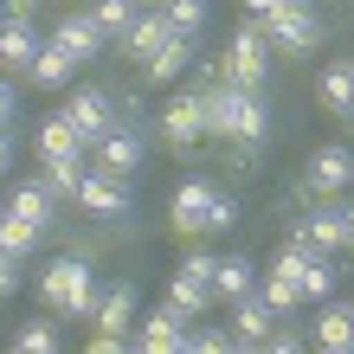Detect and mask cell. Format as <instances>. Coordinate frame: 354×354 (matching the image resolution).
Masks as SVG:
<instances>
[{"label": "cell", "mask_w": 354, "mask_h": 354, "mask_svg": "<svg viewBox=\"0 0 354 354\" xmlns=\"http://www.w3.org/2000/svg\"><path fill=\"white\" fill-rule=\"evenodd\" d=\"M97 270H91V258H52L46 264V277H39V303L52 309V316H91L97 309Z\"/></svg>", "instance_id": "1"}, {"label": "cell", "mask_w": 354, "mask_h": 354, "mask_svg": "<svg viewBox=\"0 0 354 354\" xmlns=\"http://www.w3.org/2000/svg\"><path fill=\"white\" fill-rule=\"evenodd\" d=\"M354 187V142H322L303 168V200H342Z\"/></svg>", "instance_id": "2"}, {"label": "cell", "mask_w": 354, "mask_h": 354, "mask_svg": "<svg viewBox=\"0 0 354 354\" xmlns=\"http://www.w3.org/2000/svg\"><path fill=\"white\" fill-rule=\"evenodd\" d=\"M264 71H270V39H264V26L252 19V26H239L232 46H225V84L264 91Z\"/></svg>", "instance_id": "3"}, {"label": "cell", "mask_w": 354, "mask_h": 354, "mask_svg": "<svg viewBox=\"0 0 354 354\" xmlns=\"http://www.w3.org/2000/svg\"><path fill=\"white\" fill-rule=\"evenodd\" d=\"M290 245H309V252H348V225H342V200H309L303 225L290 232Z\"/></svg>", "instance_id": "4"}, {"label": "cell", "mask_w": 354, "mask_h": 354, "mask_svg": "<svg viewBox=\"0 0 354 354\" xmlns=\"http://www.w3.org/2000/svg\"><path fill=\"white\" fill-rule=\"evenodd\" d=\"M258 26H264V39L277 52H316V39H322L309 7H270V13H258Z\"/></svg>", "instance_id": "5"}, {"label": "cell", "mask_w": 354, "mask_h": 354, "mask_svg": "<svg viewBox=\"0 0 354 354\" xmlns=\"http://www.w3.org/2000/svg\"><path fill=\"white\" fill-rule=\"evenodd\" d=\"M168 303H180L187 316H206L213 309V258L194 252V258H180L174 264V277H168Z\"/></svg>", "instance_id": "6"}, {"label": "cell", "mask_w": 354, "mask_h": 354, "mask_svg": "<svg viewBox=\"0 0 354 354\" xmlns=\"http://www.w3.org/2000/svg\"><path fill=\"white\" fill-rule=\"evenodd\" d=\"M187 309L180 303H161V309H149V316L136 322V335H129V348H142V354H180V335H187Z\"/></svg>", "instance_id": "7"}, {"label": "cell", "mask_w": 354, "mask_h": 354, "mask_svg": "<svg viewBox=\"0 0 354 354\" xmlns=\"http://www.w3.org/2000/svg\"><path fill=\"white\" fill-rule=\"evenodd\" d=\"M65 116H71V129L84 136V149L97 136H110L116 129V103H110V91H97V84H84V91H71V103H65Z\"/></svg>", "instance_id": "8"}, {"label": "cell", "mask_w": 354, "mask_h": 354, "mask_svg": "<svg viewBox=\"0 0 354 354\" xmlns=\"http://www.w3.org/2000/svg\"><path fill=\"white\" fill-rule=\"evenodd\" d=\"M309 342H316L322 354H354V303L322 297L316 303V322H309Z\"/></svg>", "instance_id": "9"}, {"label": "cell", "mask_w": 354, "mask_h": 354, "mask_svg": "<svg viewBox=\"0 0 354 354\" xmlns=\"http://www.w3.org/2000/svg\"><path fill=\"white\" fill-rule=\"evenodd\" d=\"M161 136H168L174 149H194V142L206 136V97H200V91L168 97V110H161Z\"/></svg>", "instance_id": "10"}, {"label": "cell", "mask_w": 354, "mask_h": 354, "mask_svg": "<svg viewBox=\"0 0 354 354\" xmlns=\"http://www.w3.org/2000/svg\"><path fill=\"white\" fill-rule=\"evenodd\" d=\"M225 309H232V335H239V348H264V335L277 328V309L264 303V290H258V283L245 290V297H232Z\"/></svg>", "instance_id": "11"}, {"label": "cell", "mask_w": 354, "mask_h": 354, "mask_svg": "<svg viewBox=\"0 0 354 354\" xmlns=\"http://www.w3.org/2000/svg\"><path fill=\"white\" fill-rule=\"evenodd\" d=\"M77 206L97 219H122L129 213V187H122L116 174H103V168H84V180H77Z\"/></svg>", "instance_id": "12"}, {"label": "cell", "mask_w": 354, "mask_h": 354, "mask_svg": "<svg viewBox=\"0 0 354 354\" xmlns=\"http://www.w3.org/2000/svg\"><path fill=\"white\" fill-rule=\"evenodd\" d=\"M91 149H97V168L116 174V180H129V174L142 168V136H136V129H110V136H97Z\"/></svg>", "instance_id": "13"}, {"label": "cell", "mask_w": 354, "mask_h": 354, "mask_svg": "<svg viewBox=\"0 0 354 354\" xmlns=\"http://www.w3.org/2000/svg\"><path fill=\"white\" fill-rule=\"evenodd\" d=\"M52 39H58V46H65V52L77 58V65H91V58H103V26L91 19V7H84V13H65V19L52 26Z\"/></svg>", "instance_id": "14"}, {"label": "cell", "mask_w": 354, "mask_h": 354, "mask_svg": "<svg viewBox=\"0 0 354 354\" xmlns=\"http://www.w3.org/2000/svg\"><path fill=\"white\" fill-rule=\"evenodd\" d=\"M168 39H174V26H168V13H161V7H136V19H129V32H122V46H129V58L142 65V58H149V52H161V46H168Z\"/></svg>", "instance_id": "15"}, {"label": "cell", "mask_w": 354, "mask_h": 354, "mask_svg": "<svg viewBox=\"0 0 354 354\" xmlns=\"http://www.w3.org/2000/svg\"><path fill=\"white\" fill-rule=\"evenodd\" d=\"M136 283H110V290H103V297H97V309H91V322L97 328H116V335H129V328H136Z\"/></svg>", "instance_id": "16"}, {"label": "cell", "mask_w": 354, "mask_h": 354, "mask_svg": "<svg viewBox=\"0 0 354 354\" xmlns=\"http://www.w3.org/2000/svg\"><path fill=\"white\" fill-rule=\"evenodd\" d=\"M32 52H39V32H32V19H0V71H26L32 65Z\"/></svg>", "instance_id": "17"}, {"label": "cell", "mask_w": 354, "mask_h": 354, "mask_svg": "<svg viewBox=\"0 0 354 354\" xmlns=\"http://www.w3.org/2000/svg\"><path fill=\"white\" fill-rule=\"evenodd\" d=\"M71 71H77V58L58 46V39H39V52H32V65H26V77H32V84L58 91V84H71Z\"/></svg>", "instance_id": "18"}, {"label": "cell", "mask_w": 354, "mask_h": 354, "mask_svg": "<svg viewBox=\"0 0 354 354\" xmlns=\"http://www.w3.org/2000/svg\"><path fill=\"white\" fill-rule=\"evenodd\" d=\"M200 97H206V136H232V129H239L245 84H225V77H219V84H213V91H200Z\"/></svg>", "instance_id": "19"}, {"label": "cell", "mask_w": 354, "mask_h": 354, "mask_svg": "<svg viewBox=\"0 0 354 354\" xmlns=\"http://www.w3.org/2000/svg\"><path fill=\"white\" fill-rule=\"evenodd\" d=\"M206 206H213V187H206V180H180L174 187V206H168V213H174V232H200V225H206Z\"/></svg>", "instance_id": "20"}, {"label": "cell", "mask_w": 354, "mask_h": 354, "mask_svg": "<svg viewBox=\"0 0 354 354\" xmlns=\"http://www.w3.org/2000/svg\"><path fill=\"white\" fill-rule=\"evenodd\" d=\"M316 97H322V110H335V116L354 110V58H335V65L316 77Z\"/></svg>", "instance_id": "21"}, {"label": "cell", "mask_w": 354, "mask_h": 354, "mask_svg": "<svg viewBox=\"0 0 354 354\" xmlns=\"http://www.w3.org/2000/svg\"><path fill=\"white\" fill-rule=\"evenodd\" d=\"M187 58H194V39H187V32H174L161 52H149V58H142V77H149V84H168V77H180V71H187Z\"/></svg>", "instance_id": "22"}, {"label": "cell", "mask_w": 354, "mask_h": 354, "mask_svg": "<svg viewBox=\"0 0 354 354\" xmlns=\"http://www.w3.org/2000/svg\"><path fill=\"white\" fill-rule=\"evenodd\" d=\"M258 283V264L252 258H213V303H232Z\"/></svg>", "instance_id": "23"}, {"label": "cell", "mask_w": 354, "mask_h": 354, "mask_svg": "<svg viewBox=\"0 0 354 354\" xmlns=\"http://www.w3.org/2000/svg\"><path fill=\"white\" fill-rule=\"evenodd\" d=\"M52 200H58V194H52L46 180H19V187H13V200H7V213L32 219L39 232H46V225H52Z\"/></svg>", "instance_id": "24"}, {"label": "cell", "mask_w": 354, "mask_h": 354, "mask_svg": "<svg viewBox=\"0 0 354 354\" xmlns=\"http://www.w3.org/2000/svg\"><path fill=\"white\" fill-rule=\"evenodd\" d=\"M258 290H264V303L277 309V316H297V309H309V303H303V283L290 277V270H270V264H264V270H258Z\"/></svg>", "instance_id": "25"}, {"label": "cell", "mask_w": 354, "mask_h": 354, "mask_svg": "<svg viewBox=\"0 0 354 354\" xmlns=\"http://www.w3.org/2000/svg\"><path fill=\"white\" fill-rule=\"evenodd\" d=\"M39 155H84V136L71 129L65 110H52L46 122H39Z\"/></svg>", "instance_id": "26"}, {"label": "cell", "mask_w": 354, "mask_h": 354, "mask_svg": "<svg viewBox=\"0 0 354 354\" xmlns=\"http://www.w3.org/2000/svg\"><path fill=\"white\" fill-rule=\"evenodd\" d=\"M297 283H303V303H322V297H335V264H328V252H303Z\"/></svg>", "instance_id": "27"}, {"label": "cell", "mask_w": 354, "mask_h": 354, "mask_svg": "<svg viewBox=\"0 0 354 354\" xmlns=\"http://www.w3.org/2000/svg\"><path fill=\"white\" fill-rule=\"evenodd\" d=\"M264 136H270V103H264V91H245V103H239V129H232V142H258V149H264Z\"/></svg>", "instance_id": "28"}, {"label": "cell", "mask_w": 354, "mask_h": 354, "mask_svg": "<svg viewBox=\"0 0 354 354\" xmlns=\"http://www.w3.org/2000/svg\"><path fill=\"white\" fill-rule=\"evenodd\" d=\"M39 239H46V232H39L32 219H19V213H7V206H0V245H7V252H13L19 264H26V258L39 252Z\"/></svg>", "instance_id": "29"}, {"label": "cell", "mask_w": 354, "mask_h": 354, "mask_svg": "<svg viewBox=\"0 0 354 354\" xmlns=\"http://www.w3.org/2000/svg\"><path fill=\"white\" fill-rule=\"evenodd\" d=\"M77 180H84V155H46V187L52 194L77 200Z\"/></svg>", "instance_id": "30"}, {"label": "cell", "mask_w": 354, "mask_h": 354, "mask_svg": "<svg viewBox=\"0 0 354 354\" xmlns=\"http://www.w3.org/2000/svg\"><path fill=\"white\" fill-rule=\"evenodd\" d=\"M136 7H142V0H91V19L103 26V39H122L129 19H136Z\"/></svg>", "instance_id": "31"}, {"label": "cell", "mask_w": 354, "mask_h": 354, "mask_svg": "<svg viewBox=\"0 0 354 354\" xmlns=\"http://www.w3.org/2000/svg\"><path fill=\"white\" fill-rule=\"evenodd\" d=\"M161 13H168V26H174V32L200 39V32H206V13H213V7H206V0H161Z\"/></svg>", "instance_id": "32"}, {"label": "cell", "mask_w": 354, "mask_h": 354, "mask_svg": "<svg viewBox=\"0 0 354 354\" xmlns=\"http://www.w3.org/2000/svg\"><path fill=\"white\" fill-rule=\"evenodd\" d=\"M180 348H187V354H232L239 335H232V328H219V322H206V328H187Z\"/></svg>", "instance_id": "33"}, {"label": "cell", "mask_w": 354, "mask_h": 354, "mask_svg": "<svg viewBox=\"0 0 354 354\" xmlns=\"http://www.w3.org/2000/svg\"><path fill=\"white\" fill-rule=\"evenodd\" d=\"M13 348H19V354H52V348H58V316H39V322H26V328L13 335Z\"/></svg>", "instance_id": "34"}, {"label": "cell", "mask_w": 354, "mask_h": 354, "mask_svg": "<svg viewBox=\"0 0 354 354\" xmlns=\"http://www.w3.org/2000/svg\"><path fill=\"white\" fill-rule=\"evenodd\" d=\"M232 225H239V206L225 200V194H213V206H206V225H200V232H232Z\"/></svg>", "instance_id": "35"}, {"label": "cell", "mask_w": 354, "mask_h": 354, "mask_svg": "<svg viewBox=\"0 0 354 354\" xmlns=\"http://www.w3.org/2000/svg\"><path fill=\"white\" fill-rule=\"evenodd\" d=\"M13 290H19V258L0 245V297H13Z\"/></svg>", "instance_id": "36"}, {"label": "cell", "mask_w": 354, "mask_h": 354, "mask_svg": "<svg viewBox=\"0 0 354 354\" xmlns=\"http://www.w3.org/2000/svg\"><path fill=\"white\" fill-rule=\"evenodd\" d=\"M122 348H129V335H116V328H97L91 335V354H122Z\"/></svg>", "instance_id": "37"}, {"label": "cell", "mask_w": 354, "mask_h": 354, "mask_svg": "<svg viewBox=\"0 0 354 354\" xmlns=\"http://www.w3.org/2000/svg\"><path fill=\"white\" fill-rule=\"evenodd\" d=\"M13 110H19V97H13V84H7V71H0V129L13 122Z\"/></svg>", "instance_id": "38"}, {"label": "cell", "mask_w": 354, "mask_h": 354, "mask_svg": "<svg viewBox=\"0 0 354 354\" xmlns=\"http://www.w3.org/2000/svg\"><path fill=\"white\" fill-rule=\"evenodd\" d=\"M7 168H13V136L0 129V174H7Z\"/></svg>", "instance_id": "39"}, {"label": "cell", "mask_w": 354, "mask_h": 354, "mask_svg": "<svg viewBox=\"0 0 354 354\" xmlns=\"http://www.w3.org/2000/svg\"><path fill=\"white\" fill-rule=\"evenodd\" d=\"M32 7H39V0H7V13H13V19H32Z\"/></svg>", "instance_id": "40"}, {"label": "cell", "mask_w": 354, "mask_h": 354, "mask_svg": "<svg viewBox=\"0 0 354 354\" xmlns=\"http://www.w3.org/2000/svg\"><path fill=\"white\" fill-rule=\"evenodd\" d=\"M342 225H348V252H354V200L342 206Z\"/></svg>", "instance_id": "41"}, {"label": "cell", "mask_w": 354, "mask_h": 354, "mask_svg": "<svg viewBox=\"0 0 354 354\" xmlns=\"http://www.w3.org/2000/svg\"><path fill=\"white\" fill-rule=\"evenodd\" d=\"M245 7H252V13H270V7H277V0H245Z\"/></svg>", "instance_id": "42"}, {"label": "cell", "mask_w": 354, "mask_h": 354, "mask_svg": "<svg viewBox=\"0 0 354 354\" xmlns=\"http://www.w3.org/2000/svg\"><path fill=\"white\" fill-rule=\"evenodd\" d=\"M277 7H309V0H277Z\"/></svg>", "instance_id": "43"}, {"label": "cell", "mask_w": 354, "mask_h": 354, "mask_svg": "<svg viewBox=\"0 0 354 354\" xmlns=\"http://www.w3.org/2000/svg\"><path fill=\"white\" fill-rule=\"evenodd\" d=\"M149 7H161V0H149Z\"/></svg>", "instance_id": "44"}, {"label": "cell", "mask_w": 354, "mask_h": 354, "mask_svg": "<svg viewBox=\"0 0 354 354\" xmlns=\"http://www.w3.org/2000/svg\"><path fill=\"white\" fill-rule=\"evenodd\" d=\"M348 122H354V110H348Z\"/></svg>", "instance_id": "45"}]
</instances>
